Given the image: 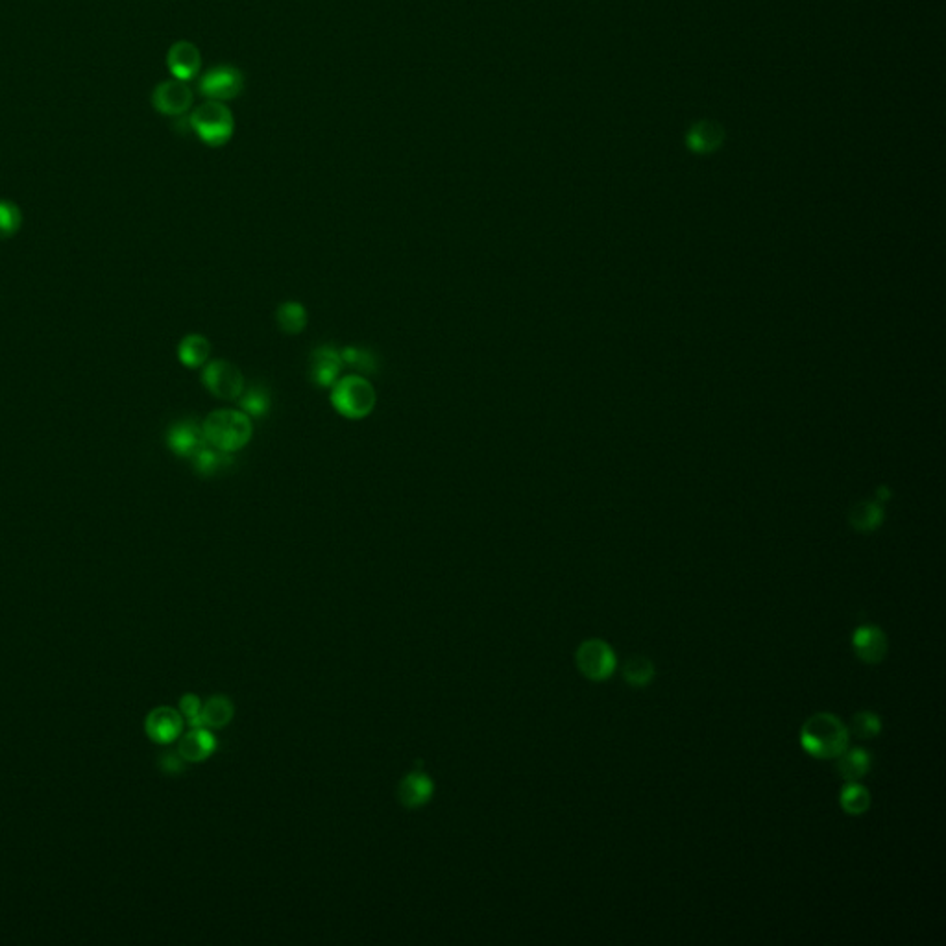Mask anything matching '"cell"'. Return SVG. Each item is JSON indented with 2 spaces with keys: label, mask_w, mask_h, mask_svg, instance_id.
<instances>
[{
  "label": "cell",
  "mask_w": 946,
  "mask_h": 946,
  "mask_svg": "<svg viewBox=\"0 0 946 946\" xmlns=\"http://www.w3.org/2000/svg\"><path fill=\"white\" fill-rule=\"evenodd\" d=\"M801 745L813 758H838L848 747V729L833 714L821 712L802 724Z\"/></svg>",
  "instance_id": "6da1fadb"
},
{
  "label": "cell",
  "mask_w": 946,
  "mask_h": 946,
  "mask_svg": "<svg viewBox=\"0 0 946 946\" xmlns=\"http://www.w3.org/2000/svg\"><path fill=\"white\" fill-rule=\"evenodd\" d=\"M202 429L207 444L226 453H235L240 448H245L254 434L250 416L243 410L233 409H220L211 412L204 420Z\"/></svg>",
  "instance_id": "7a4b0ae2"
},
{
  "label": "cell",
  "mask_w": 946,
  "mask_h": 946,
  "mask_svg": "<svg viewBox=\"0 0 946 946\" xmlns=\"http://www.w3.org/2000/svg\"><path fill=\"white\" fill-rule=\"evenodd\" d=\"M189 128L207 146H224L235 131L231 109L224 102L207 100L198 106L189 117Z\"/></svg>",
  "instance_id": "3957f363"
},
{
  "label": "cell",
  "mask_w": 946,
  "mask_h": 946,
  "mask_svg": "<svg viewBox=\"0 0 946 946\" xmlns=\"http://www.w3.org/2000/svg\"><path fill=\"white\" fill-rule=\"evenodd\" d=\"M332 403L349 420H361L376 407L378 394L366 378L346 376L339 378L332 387Z\"/></svg>",
  "instance_id": "277c9868"
},
{
  "label": "cell",
  "mask_w": 946,
  "mask_h": 946,
  "mask_svg": "<svg viewBox=\"0 0 946 946\" xmlns=\"http://www.w3.org/2000/svg\"><path fill=\"white\" fill-rule=\"evenodd\" d=\"M198 90L209 100H233L245 90V76L233 65H218L200 78Z\"/></svg>",
  "instance_id": "5b68a950"
},
{
  "label": "cell",
  "mask_w": 946,
  "mask_h": 946,
  "mask_svg": "<svg viewBox=\"0 0 946 946\" xmlns=\"http://www.w3.org/2000/svg\"><path fill=\"white\" fill-rule=\"evenodd\" d=\"M202 383L206 388L220 400H238L245 392V378L235 364L216 359L211 361L202 373Z\"/></svg>",
  "instance_id": "8992f818"
},
{
  "label": "cell",
  "mask_w": 946,
  "mask_h": 946,
  "mask_svg": "<svg viewBox=\"0 0 946 946\" xmlns=\"http://www.w3.org/2000/svg\"><path fill=\"white\" fill-rule=\"evenodd\" d=\"M577 668L590 680H606L615 671V653L603 640H588L584 642L575 654Z\"/></svg>",
  "instance_id": "52a82bcc"
},
{
  "label": "cell",
  "mask_w": 946,
  "mask_h": 946,
  "mask_svg": "<svg viewBox=\"0 0 946 946\" xmlns=\"http://www.w3.org/2000/svg\"><path fill=\"white\" fill-rule=\"evenodd\" d=\"M191 87L182 80H167L156 85L152 93V106L167 117H182L192 106Z\"/></svg>",
  "instance_id": "ba28073f"
},
{
  "label": "cell",
  "mask_w": 946,
  "mask_h": 946,
  "mask_svg": "<svg viewBox=\"0 0 946 946\" xmlns=\"http://www.w3.org/2000/svg\"><path fill=\"white\" fill-rule=\"evenodd\" d=\"M167 67L176 80L189 82L202 67V54L191 41H178L167 52Z\"/></svg>",
  "instance_id": "9c48e42d"
},
{
  "label": "cell",
  "mask_w": 946,
  "mask_h": 946,
  "mask_svg": "<svg viewBox=\"0 0 946 946\" xmlns=\"http://www.w3.org/2000/svg\"><path fill=\"white\" fill-rule=\"evenodd\" d=\"M145 729L150 739L167 745L180 738L184 729V717L178 710L170 707H160L146 715Z\"/></svg>",
  "instance_id": "30bf717a"
},
{
  "label": "cell",
  "mask_w": 946,
  "mask_h": 946,
  "mask_svg": "<svg viewBox=\"0 0 946 946\" xmlns=\"http://www.w3.org/2000/svg\"><path fill=\"white\" fill-rule=\"evenodd\" d=\"M852 645L857 654V658L864 660L865 664H880L887 654V637L878 627L865 625L860 627L852 636Z\"/></svg>",
  "instance_id": "8fae6325"
},
{
  "label": "cell",
  "mask_w": 946,
  "mask_h": 946,
  "mask_svg": "<svg viewBox=\"0 0 946 946\" xmlns=\"http://www.w3.org/2000/svg\"><path fill=\"white\" fill-rule=\"evenodd\" d=\"M168 448L180 457H192L198 450L207 444L202 426L192 420H182L174 424L167 434Z\"/></svg>",
  "instance_id": "7c38bea8"
},
{
  "label": "cell",
  "mask_w": 946,
  "mask_h": 946,
  "mask_svg": "<svg viewBox=\"0 0 946 946\" xmlns=\"http://www.w3.org/2000/svg\"><path fill=\"white\" fill-rule=\"evenodd\" d=\"M342 357L332 346H320L311 354V378L320 387H333L340 376Z\"/></svg>",
  "instance_id": "4fadbf2b"
},
{
  "label": "cell",
  "mask_w": 946,
  "mask_h": 946,
  "mask_svg": "<svg viewBox=\"0 0 946 946\" xmlns=\"http://www.w3.org/2000/svg\"><path fill=\"white\" fill-rule=\"evenodd\" d=\"M724 141V129L712 121H700L693 124L686 134V146L699 156L715 152Z\"/></svg>",
  "instance_id": "5bb4252c"
},
{
  "label": "cell",
  "mask_w": 946,
  "mask_h": 946,
  "mask_svg": "<svg viewBox=\"0 0 946 946\" xmlns=\"http://www.w3.org/2000/svg\"><path fill=\"white\" fill-rule=\"evenodd\" d=\"M433 780L420 771L407 775L398 787V799L405 808H420L433 797Z\"/></svg>",
  "instance_id": "9a60e30c"
},
{
  "label": "cell",
  "mask_w": 946,
  "mask_h": 946,
  "mask_svg": "<svg viewBox=\"0 0 946 946\" xmlns=\"http://www.w3.org/2000/svg\"><path fill=\"white\" fill-rule=\"evenodd\" d=\"M215 749L216 741L206 727L191 729V732H187L178 745V753L182 754V758L192 763L207 760Z\"/></svg>",
  "instance_id": "2e32d148"
},
{
  "label": "cell",
  "mask_w": 946,
  "mask_h": 946,
  "mask_svg": "<svg viewBox=\"0 0 946 946\" xmlns=\"http://www.w3.org/2000/svg\"><path fill=\"white\" fill-rule=\"evenodd\" d=\"M191 458H192L194 470L200 475H216L233 465L231 453L220 451L213 448L211 444H206L204 448L198 450Z\"/></svg>",
  "instance_id": "e0dca14e"
},
{
  "label": "cell",
  "mask_w": 946,
  "mask_h": 946,
  "mask_svg": "<svg viewBox=\"0 0 946 946\" xmlns=\"http://www.w3.org/2000/svg\"><path fill=\"white\" fill-rule=\"evenodd\" d=\"M848 521L856 531L871 533L884 521V509L878 501H860L850 509Z\"/></svg>",
  "instance_id": "ac0fdd59"
},
{
  "label": "cell",
  "mask_w": 946,
  "mask_h": 946,
  "mask_svg": "<svg viewBox=\"0 0 946 946\" xmlns=\"http://www.w3.org/2000/svg\"><path fill=\"white\" fill-rule=\"evenodd\" d=\"M871 754L865 749H850L843 751L838 756V773L847 782H857L864 778L871 769Z\"/></svg>",
  "instance_id": "d6986e66"
},
{
  "label": "cell",
  "mask_w": 946,
  "mask_h": 946,
  "mask_svg": "<svg viewBox=\"0 0 946 946\" xmlns=\"http://www.w3.org/2000/svg\"><path fill=\"white\" fill-rule=\"evenodd\" d=\"M200 717L206 729H224L233 719V702L224 695H215L202 704Z\"/></svg>",
  "instance_id": "ffe728a7"
},
{
  "label": "cell",
  "mask_w": 946,
  "mask_h": 946,
  "mask_svg": "<svg viewBox=\"0 0 946 946\" xmlns=\"http://www.w3.org/2000/svg\"><path fill=\"white\" fill-rule=\"evenodd\" d=\"M211 344L202 335H187L178 348V357L187 368H200L207 363Z\"/></svg>",
  "instance_id": "44dd1931"
},
{
  "label": "cell",
  "mask_w": 946,
  "mask_h": 946,
  "mask_svg": "<svg viewBox=\"0 0 946 946\" xmlns=\"http://www.w3.org/2000/svg\"><path fill=\"white\" fill-rule=\"evenodd\" d=\"M278 324L281 332L289 335L301 333L307 325V311L305 307L298 301H285L278 307Z\"/></svg>",
  "instance_id": "7402d4cb"
},
{
  "label": "cell",
  "mask_w": 946,
  "mask_h": 946,
  "mask_svg": "<svg viewBox=\"0 0 946 946\" xmlns=\"http://www.w3.org/2000/svg\"><path fill=\"white\" fill-rule=\"evenodd\" d=\"M623 678L632 688H644L654 678V664L645 656H630L623 664Z\"/></svg>",
  "instance_id": "603a6c76"
},
{
  "label": "cell",
  "mask_w": 946,
  "mask_h": 946,
  "mask_svg": "<svg viewBox=\"0 0 946 946\" xmlns=\"http://www.w3.org/2000/svg\"><path fill=\"white\" fill-rule=\"evenodd\" d=\"M840 804L848 813V816H864V813L871 808L869 789L857 782H848L841 789Z\"/></svg>",
  "instance_id": "cb8c5ba5"
},
{
  "label": "cell",
  "mask_w": 946,
  "mask_h": 946,
  "mask_svg": "<svg viewBox=\"0 0 946 946\" xmlns=\"http://www.w3.org/2000/svg\"><path fill=\"white\" fill-rule=\"evenodd\" d=\"M240 410L248 416H265L270 410V394L265 388H250L240 394L238 398Z\"/></svg>",
  "instance_id": "d4e9b609"
},
{
  "label": "cell",
  "mask_w": 946,
  "mask_h": 946,
  "mask_svg": "<svg viewBox=\"0 0 946 946\" xmlns=\"http://www.w3.org/2000/svg\"><path fill=\"white\" fill-rule=\"evenodd\" d=\"M880 731H882V721H880V717L876 714H872V712H857L852 717L850 732L856 738L871 739V738L878 736Z\"/></svg>",
  "instance_id": "484cf974"
},
{
  "label": "cell",
  "mask_w": 946,
  "mask_h": 946,
  "mask_svg": "<svg viewBox=\"0 0 946 946\" xmlns=\"http://www.w3.org/2000/svg\"><path fill=\"white\" fill-rule=\"evenodd\" d=\"M340 357H342L344 364L354 366V368H357L361 371L370 373V371L378 370V361H376V357H373L371 351H368V349L349 346V348H344L340 351Z\"/></svg>",
  "instance_id": "4316f807"
},
{
  "label": "cell",
  "mask_w": 946,
  "mask_h": 946,
  "mask_svg": "<svg viewBox=\"0 0 946 946\" xmlns=\"http://www.w3.org/2000/svg\"><path fill=\"white\" fill-rule=\"evenodd\" d=\"M20 223H23L20 209L8 200H0V238L15 235L20 228Z\"/></svg>",
  "instance_id": "83f0119b"
},
{
  "label": "cell",
  "mask_w": 946,
  "mask_h": 946,
  "mask_svg": "<svg viewBox=\"0 0 946 946\" xmlns=\"http://www.w3.org/2000/svg\"><path fill=\"white\" fill-rule=\"evenodd\" d=\"M180 714H182V717L187 719L191 729L204 727L202 717H200L202 715V700L198 699L196 695L187 693V695L182 697V700H180Z\"/></svg>",
  "instance_id": "f1b7e54d"
},
{
  "label": "cell",
  "mask_w": 946,
  "mask_h": 946,
  "mask_svg": "<svg viewBox=\"0 0 946 946\" xmlns=\"http://www.w3.org/2000/svg\"><path fill=\"white\" fill-rule=\"evenodd\" d=\"M160 769L167 775H180L185 769V760L180 753H163L158 760Z\"/></svg>",
  "instance_id": "f546056e"
}]
</instances>
